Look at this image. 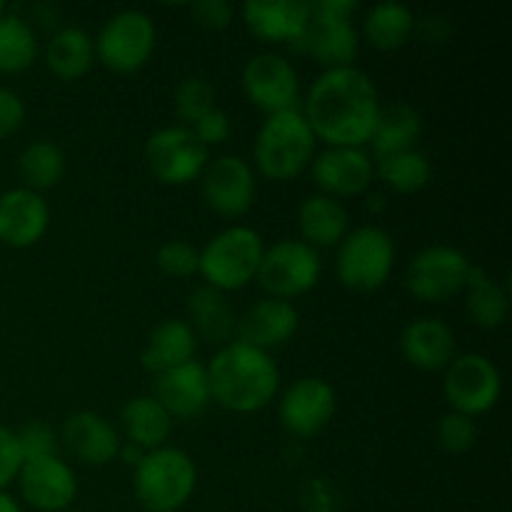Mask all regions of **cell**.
Here are the masks:
<instances>
[{
    "label": "cell",
    "instance_id": "cell-39",
    "mask_svg": "<svg viewBox=\"0 0 512 512\" xmlns=\"http://www.w3.org/2000/svg\"><path fill=\"white\" fill-rule=\"evenodd\" d=\"M190 130H193L195 138H198L205 148H210V145H220L230 138V133H233V123H230L225 110L213 108L210 113H205L203 118L195 120V123L190 125Z\"/></svg>",
    "mask_w": 512,
    "mask_h": 512
},
{
    "label": "cell",
    "instance_id": "cell-28",
    "mask_svg": "<svg viewBox=\"0 0 512 512\" xmlns=\"http://www.w3.org/2000/svg\"><path fill=\"white\" fill-rule=\"evenodd\" d=\"M120 425H123L125 440L143 448L145 453L163 448L173 433V418L153 395H138L128 400L120 410Z\"/></svg>",
    "mask_w": 512,
    "mask_h": 512
},
{
    "label": "cell",
    "instance_id": "cell-36",
    "mask_svg": "<svg viewBox=\"0 0 512 512\" xmlns=\"http://www.w3.org/2000/svg\"><path fill=\"white\" fill-rule=\"evenodd\" d=\"M200 263V250L195 245L185 243V240H168L158 248L155 253V265L160 268V273L168 275V278H190V275L198 273Z\"/></svg>",
    "mask_w": 512,
    "mask_h": 512
},
{
    "label": "cell",
    "instance_id": "cell-38",
    "mask_svg": "<svg viewBox=\"0 0 512 512\" xmlns=\"http://www.w3.org/2000/svg\"><path fill=\"white\" fill-rule=\"evenodd\" d=\"M20 448V458L25 460H38L48 458V455H58V435L43 420H30L23 428L15 433Z\"/></svg>",
    "mask_w": 512,
    "mask_h": 512
},
{
    "label": "cell",
    "instance_id": "cell-18",
    "mask_svg": "<svg viewBox=\"0 0 512 512\" xmlns=\"http://www.w3.org/2000/svg\"><path fill=\"white\" fill-rule=\"evenodd\" d=\"M50 228V205L40 193L10 188L0 193V243L10 248H33Z\"/></svg>",
    "mask_w": 512,
    "mask_h": 512
},
{
    "label": "cell",
    "instance_id": "cell-8",
    "mask_svg": "<svg viewBox=\"0 0 512 512\" xmlns=\"http://www.w3.org/2000/svg\"><path fill=\"white\" fill-rule=\"evenodd\" d=\"M155 23L143 10H120L110 15L93 40L95 58L113 73H138L155 50Z\"/></svg>",
    "mask_w": 512,
    "mask_h": 512
},
{
    "label": "cell",
    "instance_id": "cell-20",
    "mask_svg": "<svg viewBox=\"0 0 512 512\" xmlns=\"http://www.w3.org/2000/svg\"><path fill=\"white\" fill-rule=\"evenodd\" d=\"M58 443L80 463L108 465L118 458L123 440L108 418L93 410H78L63 420Z\"/></svg>",
    "mask_w": 512,
    "mask_h": 512
},
{
    "label": "cell",
    "instance_id": "cell-19",
    "mask_svg": "<svg viewBox=\"0 0 512 512\" xmlns=\"http://www.w3.org/2000/svg\"><path fill=\"white\" fill-rule=\"evenodd\" d=\"M153 398L168 410L173 420L198 418L213 403L208 370L198 360H190V363L178 365V368L168 370V373L155 375Z\"/></svg>",
    "mask_w": 512,
    "mask_h": 512
},
{
    "label": "cell",
    "instance_id": "cell-25",
    "mask_svg": "<svg viewBox=\"0 0 512 512\" xmlns=\"http://www.w3.org/2000/svg\"><path fill=\"white\" fill-rule=\"evenodd\" d=\"M195 350H198V338H195V333L185 320H160L150 330L148 343H145L143 353H140V365L150 375L168 373V370L178 368V365L195 360Z\"/></svg>",
    "mask_w": 512,
    "mask_h": 512
},
{
    "label": "cell",
    "instance_id": "cell-6",
    "mask_svg": "<svg viewBox=\"0 0 512 512\" xmlns=\"http://www.w3.org/2000/svg\"><path fill=\"white\" fill-rule=\"evenodd\" d=\"M395 268V243L388 230L378 225H360L348 230L338 245L335 273L348 290L373 293L390 280Z\"/></svg>",
    "mask_w": 512,
    "mask_h": 512
},
{
    "label": "cell",
    "instance_id": "cell-23",
    "mask_svg": "<svg viewBox=\"0 0 512 512\" xmlns=\"http://www.w3.org/2000/svg\"><path fill=\"white\" fill-rule=\"evenodd\" d=\"M400 353L413 368L445 370L458 355V340L453 328L440 318H420L413 320L400 335Z\"/></svg>",
    "mask_w": 512,
    "mask_h": 512
},
{
    "label": "cell",
    "instance_id": "cell-29",
    "mask_svg": "<svg viewBox=\"0 0 512 512\" xmlns=\"http://www.w3.org/2000/svg\"><path fill=\"white\" fill-rule=\"evenodd\" d=\"M420 133H423V120L418 110L408 103L383 105L375 123L373 138V158H385V155L403 153V150L418 148Z\"/></svg>",
    "mask_w": 512,
    "mask_h": 512
},
{
    "label": "cell",
    "instance_id": "cell-37",
    "mask_svg": "<svg viewBox=\"0 0 512 512\" xmlns=\"http://www.w3.org/2000/svg\"><path fill=\"white\" fill-rule=\"evenodd\" d=\"M478 440V428H475V420L468 415H460L450 410L448 415H443L438 423V443L440 448L448 450V453H468L470 448Z\"/></svg>",
    "mask_w": 512,
    "mask_h": 512
},
{
    "label": "cell",
    "instance_id": "cell-16",
    "mask_svg": "<svg viewBox=\"0 0 512 512\" xmlns=\"http://www.w3.org/2000/svg\"><path fill=\"white\" fill-rule=\"evenodd\" d=\"M310 173L323 195L353 198L373 185L375 163L365 148H325L310 163Z\"/></svg>",
    "mask_w": 512,
    "mask_h": 512
},
{
    "label": "cell",
    "instance_id": "cell-27",
    "mask_svg": "<svg viewBox=\"0 0 512 512\" xmlns=\"http://www.w3.org/2000/svg\"><path fill=\"white\" fill-rule=\"evenodd\" d=\"M43 58L55 78L65 80V83H73V80H80L83 75H88L90 68H93V38L83 28L65 25V28L55 30L50 35L48 43H45Z\"/></svg>",
    "mask_w": 512,
    "mask_h": 512
},
{
    "label": "cell",
    "instance_id": "cell-7",
    "mask_svg": "<svg viewBox=\"0 0 512 512\" xmlns=\"http://www.w3.org/2000/svg\"><path fill=\"white\" fill-rule=\"evenodd\" d=\"M323 260L315 248L303 240L285 238L263 250V260L255 280L268 293V298L293 300L310 293L320 283Z\"/></svg>",
    "mask_w": 512,
    "mask_h": 512
},
{
    "label": "cell",
    "instance_id": "cell-17",
    "mask_svg": "<svg viewBox=\"0 0 512 512\" xmlns=\"http://www.w3.org/2000/svg\"><path fill=\"white\" fill-rule=\"evenodd\" d=\"M293 48L318 60L325 70L348 68L358 58L360 35L353 20L310 13L308 28L295 40Z\"/></svg>",
    "mask_w": 512,
    "mask_h": 512
},
{
    "label": "cell",
    "instance_id": "cell-11",
    "mask_svg": "<svg viewBox=\"0 0 512 512\" xmlns=\"http://www.w3.org/2000/svg\"><path fill=\"white\" fill-rule=\"evenodd\" d=\"M470 265L473 263L463 250L453 245H430L410 260L405 288L420 303H445L463 293Z\"/></svg>",
    "mask_w": 512,
    "mask_h": 512
},
{
    "label": "cell",
    "instance_id": "cell-10",
    "mask_svg": "<svg viewBox=\"0 0 512 512\" xmlns=\"http://www.w3.org/2000/svg\"><path fill=\"white\" fill-rule=\"evenodd\" d=\"M145 165L163 185H188L200 180L208 165V148L185 125L155 130L145 143Z\"/></svg>",
    "mask_w": 512,
    "mask_h": 512
},
{
    "label": "cell",
    "instance_id": "cell-42",
    "mask_svg": "<svg viewBox=\"0 0 512 512\" xmlns=\"http://www.w3.org/2000/svg\"><path fill=\"white\" fill-rule=\"evenodd\" d=\"M20 465H23V458H20L18 438L13 430L0 425V490H5L18 478Z\"/></svg>",
    "mask_w": 512,
    "mask_h": 512
},
{
    "label": "cell",
    "instance_id": "cell-13",
    "mask_svg": "<svg viewBox=\"0 0 512 512\" xmlns=\"http://www.w3.org/2000/svg\"><path fill=\"white\" fill-rule=\"evenodd\" d=\"M245 98L263 113H283L298 108L300 80L298 70L288 58L278 53H260L245 63L243 75Z\"/></svg>",
    "mask_w": 512,
    "mask_h": 512
},
{
    "label": "cell",
    "instance_id": "cell-3",
    "mask_svg": "<svg viewBox=\"0 0 512 512\" xmlns=\"http://www.w3.org/2000/svg\"><path fill=\"white\" fill-rule=\"evenodd\" d=\"M315 145H318V138L300 108L273 113L263 120L255 135V168L268 180H278V183L293 180L305 168H310L315 158Z\"/></svg>",
    "mask_w": 512,
    "mask_h": 512
},
{
    "label": "cell",
    "instance_id": "cell-40",
    "mask_svg": "<svg viewBox=\"0 0 512 512\" xmlns=\"http://www.w3.org/2000/svg\"><path fill=\"white\" fill-rule=\"evenodd\" d=\"M25 115L28 110H25L23 98L15 90L0 85V140L18 133L25 123Z\"/></svg>",
    "mask_w": 512,
    "mask_h": 512
},
{
    "label": "cell",
    "instance_id": "cell-43",
    "mask_svg": "<svg viewBox=\"0 0 512 512\" xmlns=\"http://www.w3.org/2000/svg\"><path fill=\"white\" fill-rule=\"evenodd\" d=\"M310 5V13L318 15H330V18H348L358 10V3L353 0H315Z\"/></svg>",
    "mask_w": 512,
    "mask_h": 512
},
{
    "label": "cell",
    "instance_id": "cell-24",
    "mask_svg": "<svg viewBox=\"0 0 512 512\" xmlns=\"http://www.w3.org/2000/svg\"><path fill=\"white\" fill-rule=\"evenodd\" d=\"M185 323L195 333V338L208 340L210 345H228L238 330V313L230 305L228 295L210 285H200L188 295V318Z\"/></svg>",
    "mask_w": 512,
    "mask_h": 512
},
{
    "label": "cell",
    "instance_id": "cell-35",
    "mask_svg": "<svg viewBox=\"0 0 512 512\" xmlns=\"http://www.w3.org/2000/svg\"><path fill=\"white\" fill-rule=\"evenodd\" d=\"M218 100V93H215L213 83L200 75H193V78H185L183 83L175 88L173 95V105H175V115L185 123V128L195 123V120L203 118L205 113H210Z\"/></svg>",
    "mask_w": 512,
    "mask_h": 512
},
{
    "label": "cell",
    "instance_id": "cell-32",
    "mask_svg": "<svg viewBox=\"0 0 512 512\" xmlns=\"http://www.w3.org/2000/svg\"><path fill=\"white\" fill-rule=\"evenodd\" d=\"M40 43L33 23L15 13L0 18V73L18 75L33 68L38 60Z\"/></svg>",
    "mask_w": 512,
    "mask_h": 512
},
{
    "label": "cell",
    "instance_id": "cell-44",
    "mask_svg": "<svg viewBox=\"0 0 512 512\" xmlns=\"http://www.w3.org/2000/svg\"><path fill=\"white\" fill-rule=\"evenodd\" d=\"M143 458H145V450L125 440V443H120L118 458H115V460H123L125 465H130V468H135V465H138Z\"/></svg>",
    "mask_w": 512,
    "mask_h": 512
},
{
    "label": "cell",
    "instance_id": "cell-5",
    "mask_svg": "<svg viewBox=\"0 0 512 512\" xmlns=\"http://www.w3.org/2000/svg\"><path fill=\"white\" fill-rule=\"evenodd\" d=\"M265 243L258 230L248 225H230L220 230L200 250L198 273L205 285L220 293H235L250 285L258 275Z\"/></svg>",
    "mask_w": 512,
    "mask_h": 512
},
{
    "label": "cell",
    "instance_id": "cell-45",
    "mask_svg": "<svg viewBox=\"0 0 512 512\" xmlns=\"http://www.w3.org/2000/svg\"><path fill=\"white\" fill-rule=\"evenodd\" d=\"M0 512H23L20 510L18 500L13 495H8L5 490H0Z\"/></svg>",
    "mask_w": 512,
    "mask_h": 512
},
{
    "label": "cell",
    "instance_id": "cell-12",
    "mask_svg": "<svg viewBox=\"0 0 512 512\" xmlns=\"http://www.w3.org/2000/svg\"><path fill=\"white\" fill-rule=\"evenodd\" d=\"M200 193L205 205L220 218H243L255 203V170L240 155H220L208 160L200 175Z\"/></svg>",
    "mask_w": 512,
    "mask_h": 512
},
{
    "label": "cell",
    "instance_id": "cell-21",
    "mask_svg": "<svg viewBox=\"0 0 512 512\" xmlns=\"http://www.w3.org/2000/svg\"><path fill=\"white\" fill-rule=\"evenodd\" d=\"M298 325L300 313L290 300L263 298L240 315L238 330H235L238 338L235 340L270 353L273 348H280L288 340H293V335L298 333Z\"/></svg>",
    "mask_w": 512,
    "mask_h": 512
},
{
    "label": "cell",
    "instance_id": "cell-26",
    "mask_svg": "<svg viewBox=\"0 0 512 512\" xmlns=\"http://www.w3.org/2000/svg\"><path fill=\"white\" fill-rule=\"evenodd\" d=\"M348 210L330 195H308L298 208V228L310 248H338L348 235Z\"/></svg>",
    "mask_w": 512,
    "mask_h": 512
},
{
    "label": "cell",
    "instance_id": "cell-30",
    "mask_svg": "<svg viewBox=\"0 0 512 512\" xmlns=\"http://www.w3.org/2000/svg\"><path fill=\"white\" fill-rule=\"evenodd\" d=\"M465 308L470 320L478 328L498 330L508 320L510 300L508 290L488 275L480 265H470L468 280H465Z\"/></svg>",
    "mask_w": 512,
    "mask_h": 512
},
{
    "label": "cell",
    "instance_id": "cell-15",
    "mask_svg": "<svg viewBox=\"0 0 512 512\" xmlns=\"http://www.w3.org/2000/svg\"><path fill=\"white\" fill-rule=\"evenodd\" d=\"M15 480L25 503L40 512H65L78 498L75 470L60 455L25 460Z\"/></svg>",
    "mask_w": 512,
    "mask_h": 512
},
{
    "label": "cell",
    "instance_id": "cell-46",
    "mask_svg": "<svg viewBox=\"0 0 512 512\" xmlns=\"http://www.w3.org/2000/svg\"><path fill=\"white\" fill-rule=\"evenodd\" d=\"M5 13H8V3H3V0H0V18H3Z\"/></svg>",
    "mask_w": 512,
    "mask_h": 512
},
{
    "label": "cell",
    "instance_id": "cell-14",
    "mask_svg": "<svg viewBox=\"0 0 512 512\" xmlns=\"http://www.w3.org/2000/svg\"><path fill=\"white\" fill-rule=\"evenodd\" d=\"M338 408V395L333 385L323 378H298L283 393L278 403L280 425L295 438H315L333 420Z\"/></svg>",
    "mask_w": 512,
    "mask_h": 512
},
{
    "label": "cell",
    "instance_id": "cell-33",
    "mask_svg": "<svg viewBox=\"0 0 512 512\" xmlns=\"http://www.w3.org/2000/svg\"><path fill=\"white\" fill-rule=\"evenodd\" d=\"M18 173L23 180V188L43 195V190L55 188L63 180L65 153L53 140H33L20 153Z\"/></svg>",
    "mask_w": 512,
    "mask_h": 512
},
{
    "label": "cell",
    "instance_id": "cell-1",
    "mask_svg": "<svg viewBox=\"0 0 512 512\" xmlns=\"http://www.w3.org/2000/svg\"><path fill=\"white\" fill-rule=\"evenodd\" d=\"M383 103L378 88L365 70H325L313 80L300 113L310 130L328 148H365L373 138Z\"/></svg>",
    "mask_w": 512,
    "mask_h": 512
},
{
    "label": "cell",
    "instance_id": "cell-9",
    "mask_svg": "<svg viewBox=\"0 0 512 512\" xmlns=\"http://www.w3.org/2000/svg\"><path fill=\"white\" fill-rule=\"evenodd\" d=\"M443 393L453 413L478 418L490 413L503 395V375L483 353L455 355L445 368Z\"/></svg>",
    "mask_w": 512,
    "mask_h": 512
},
{
    "label": "cell",
    "instance_id": "cell-22",
    "mask_svg": "<svg viewBox=\"0 0 512 512\" xmlns=\"http://www.w3.org/2000/svg\"><path fill=\"white\" fill-rule=\"evenodd\" d=\"M310 8L303 0H248L243 5V23L263 43L293 45L305 33Z\"/></svg>",
    "mask_w": 512,
    "mask_h": 512
},
{
    "label": "cell",
    "instance_id": "cell-4",
    "mask_svg": "<svg viewBox=\"0 0 512 512\" xmlns=\"http://www.w3.org/2000/svg\"><path fill=\"white\" fill-rule=\"evenodd\" d=\"M133 470V493L148 512L180 510L198 488V468L193 458L170 445L148 450Z\"/></svg>",
    "mask_w": 512,
    "mask_h": 512
},
{
    "label": "cell",
    "instance_id": "cell-2",
    "mask_svg": "<svg viewBox=\"0 0 512 512\" xmlns=\"http://www.w3.org/2000/svg\"><path fill=\"white\" fill-rule=\"evenodd\" d=\"M210 398L220 408L238 415L260 413L280 390V370L270 353L230 340L205 365Z\"/></svg>",
    "mask_w": 512,
    "mask_h": 512
},
{
    "label": "cell",
    "instance_id": "cell-47",
    "mask_svg": "<svg viewBox=\"0 0 512 512\" xmlns=\"http://www.w3.org/2000/svg\"><path fill=\"white\" fill-rule=\"evenodd\" d=\"M65 512H88V510H65Z\"/></svg>",
    "mask_w": 512,
    "mask_h": 512
},
{
    "label": "cell",
    "instance_id": "cell-41",
    "mask_svg": "<svg viewBox=\"0 0 512 512\" xmlns=\"http://www.w3.org/2000/svg\"><path fill=\"white\" fill-rule=\"evenodd\" d=\"M190 13H193L195 23L203 25V28L223 30L230 25L235 10L228 0H198V3L190 5Z\"/></svg>",
    "mask_w": 512,
    "mask_h": 512
},
{
    "label": "cell",
    "instance_id": "cell-34",
    "mask_svg": "<svg viewBox=\"0 0 512 512\" xmlns=\"http://www.w3.org/2000/svg\"><path fill=\"white\" fill-rule=\"evenodd\" d=\"M375 175L388 185L390 190L400 195H415L430 183L433 178V165L423 150H403V153L385 155L373 160Z\"/></svg>",
    "mask_w": 512,
    "mask_h": 512
},
{
    "label": "cell",
    "instance_id": "cell-31",
    "mask_svg": "<svg viewBox=\"0 0 512 512\" xmlns=\"http://www.w3.org/2000/svg\"><path fill=\"white\" fill-rule=\"evenodd\" d=\"M415 33V15L408 5L403 3H378L365 13L363 35L375 50H398L413 38Z\"/></svg>",
    "mask_w": 512,
    "mask_h": 512
}]
</instances>
